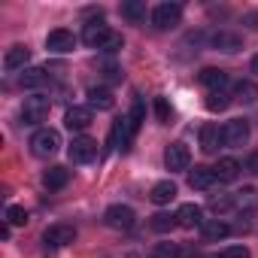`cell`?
<instances>
[{
    "label": "cell",
    "mask_w": 258,
    "mask_h": 258,
    "mask_svg": "<svg viewBox=\"0 0 258 258\" xmlns=\"http://www.w3.org/2000/svg\"><path fill=\"white\" fill-rule=\"evenodd\" d=\"M164 164H167V170L170 173H182V170H188V164H191V152H188V146L185 143H170L167 149H164Z\"/></svg>",
    "instance_id": "cell-8"
},
{
    "label": "cell",
    "mask_w": 258,
    "mask_h": 258,
    "mask_svg": "<svg viewBox=\"0 0 258 258\" xmlns=\"http://www.w3.org/2000/svg\"><path fill=\"white\" fill-rule=\"evenodd\" d=\"M155 112H158V121H164V124H167V121H170V115H173L164 97H155Z\"/></svg>",
    "instance_id": "cell-34"
},
{
    "label": "cell",
    "mask_w": 258,
    "mask_h": 258,
    "mask_svg": "<svg viewBox=\"0 0 258 258\" xmlns=\"http://www.w3.org/2000/svg\"><path fill=\"white\" fill-rule=\"evenodd\" d=\"M97 158V140L91 137H73L70 143V161L73 164H91Z\"/></svg>",
    "instance_id": "cell-10"
},
{
    "label": "cell",
    "mask_w": 258,
    "mask_h": 258,
    "mask_svg": "<svg viewBox=\"0 0 258 258\" xmlns=\"http://www.w3.org/2000/svg\"><path fill=\"white\" fill-rule=\"evenodd\" d=\"M31 61V49L28 46H22V43H16V46H10L7 49V55H4V70H28L25 64Z\"/></svg>",
    "instance_id": "cell-13"
},
{
    "label": "cell",
    "mask_w": 258,
    "mask_h": 258,
    "mask_svg": "<svg viewBox=\"0 0 258 258\" xmlns=\"http://www.w3.org/2000/svg\"><path fill=\"white\" fill-rule=\"evenodd\" d=\"M121 19H127L131 25L146 22V4L143 0H127V4H121Z\"/></svg>",
    "instance_id": "cell-25"
},
{
    "label": "cell",
    "mask_w": 258,
    "mask_h": 258,
    "mask_svg": "<svg viewBox=\"0 0 258 258\" xmlns=\"http://www.w3.org/2000/svg\"><path fill=\"white\" fill-rule=\"evenodd\" d=\"M216 182H219V179H216L213 167H195V170L188 173V185L198 188V191H207V188H213Z\"/></svg>",
    "instance_id": "cell-23"
},
{
    "label": "cell",
    "mask_w": 258,
    "mask_h": 258,
    "mask_svg": "<svg viewBox=\"0 0 258 258\" xmlns=\"http://www.w3.org/2000/svg\"><path fill=\"white\" fill-rule=\"evenodd\" d=\"M73 240H76V228H73V225H67V222H55V225H49V228L43 231V243H46L49 249L70 246Z\"/></svg>",
    "instance_id": "cell-7"
},
{
    "label": "cell",
    "mask_w": 258,
    "mask_h": 258,
    "mask_svg": "<svg viewBox=\"0 0 258 258\" xmlns=\"http://www.w3.org/2000/svg\"><path fill=\"white\" fill-rule=\"evenodd\" d=\"M176 219H179V225L182 228H204V210L198 207V204H182L179 207V213H176Z\"/></svg>",
    "instance_id": "cell-18"
},
{
    "label": "cell",
    "mask_w": 258,
    "mask_h": 258,
    "mask_svg": "<svg viewBox=\"0 0 258 258\" xmlns=\"http://www.w3.org/2000/svg\"><path fill=\"white\" fill-rule=\"evenodd\" d=\"M249 67H252V73H255V76H258V55H255V58H252V64H249Z\"/></svg>",
    "instance_id": "cell-36"
},
{
    "label": "cell",
    "mask_w": 258,
    "mask_h": 258,
    "mask_svg": "<svg viewBox=\"0 0 258 258\" xmlns=\"http://www.w3.org/2000/svg\"><path fill=\"white\" fill-rule=\"evenodd\" d=\"M67 182H70V170L61 167V164H55V167H49V170L43 173V185H46L49 191H58V188H64Z\"/></svg>",
    "instance_id": "cell-22"
},
{
    "label": "cell",
    "mask_w": 258,
    "mask_h": 258,
    "mask_svg": "<svg viewBox=\"0 0 258 258\" xmlns=\"http://www.w3.org/2000/svg\"><path fill=\"white\" fill-rule=\"evenodd\" d=\"M207 43H210V49L225 52V55H234V52H240V49H243V37H240L237 31H225V28L213 31V34L207 37Z\"/></svg>",
    "instance_id": "cell-6"
},
{
    "label": "cell",
    "mask_w": 258,
    "mask_h": 258,
    "mask_svg": "<svg viewBox=\"0 0 258 258\" xmlns=\"http://www.w3.org/2000/svg\"><path fill=\"white\" fill-rule=\"evenodd\" d=\"M103 222H106L112 231H131L134 222H137V213L127 207V204H112V207H106Z\"/></svg>",
    "instance_id": "cell-4"
},
{
    "label": "cell",
    "mask_w": 258,
    "mask_h": 258,
    "mask_svg": "<svg viewBox=\"0 0 258 258\" xmlns=\"http://www.w3.org/2000/svg\"><path fill=\"white\" fill-rule=\"evenodd\" d=\"M176 225H179L176 213H155V216L149 219V228H152V231H158V234H167V231H173Z\"/></svg>",
    "instance_id": "cell-26"
},
{
    "label": "cell",
    "mask_w": 258,
    "mask_h": 258,
    "mask_svg": "<svg viewBox=\"0 0 258 258\" xmlns=\"http://www.w3.org/2000/svg\"><path fill=\"white\" fill-rule=\"evenodd\" d=\"M46 49H49L52 55H67V52H73V49H76V37H73V31H67V28H55V31H49V37H46Z\"/></svg>",
    "instance_id": "cell-9"
},
{
    "label": "cell",
    "mask_w": 258,
    "mask_h": 258,
    "mask_svg": "<svg viewBox=\"0 0 258 258\" xmlns=\"http://www.w3.org/2000/svg\"><path fill=\"white\" fill-rule=\"evenodd\" d=\"M49 109H52L49 97L34 94V97H25V103H22V109H19V118H22V124L37 127V124H43V121L49 118Z\"/></svg>",
    "instance_id": "cell-1"
},
{
    "label": "cell",
    "mask_w": 258,
    "mask_h": 258,
    "mask_svg": "<svg viewBox=\"0 0 258 258\" xmlns=\"http://www.w3.org/2000/svg\"><path fill=\"white\" fill-rule=\"evenodd\" d=\"M109 34H112V31H109V28H106V22L97 16L94 22H88V25L82 28V43H85L88 49H100V46L106 43V37H109Z\"/></svg>",
    "instance_id": "cell-11"
},
{
    "label": "cell",
    "mask_w": 258,
    "mask_h": 258,
    "mask_svg": "<svg viewBox=\"0 0 258 258\" xmlns=\"http://www.w3.org/2000/svg\"><path fill=\"white\" fill-rule=\"evenodd\" d=\"M234 94H237V100H243V103H255V100H258V85H255L252 79H243V82H237Z\"/></svg>",
    "instance_id": "cell-27"
},
{
    "label": "cell",
    "mask_w": 258,
    "mask_h": 258,
    "mask_svg": "<svg viewBox=\"0 0 258 258\" xmlns=\"http://www.w3.org/2000/svg\"><path fill=\"white\" fill-rule=\"evenodd\" d=\"M182 22V7L179 4H158L152 10V28L155 31H173Z\"/></svg>",
    "instance_id": "cell-5"
},
{
    "label": "cell",
    "mask_w": 258,
    "mask_h": 258,
    "mask_svg": "<svg viewBox=\"0 0 258 258\" xmlns=\"http://www.w3.org/2000/svg\"><path fill=\"white\" fill-rule=\"evenodd\" d=\"M201 234H204V240L219 243V240H225V237L231 234V225H228V222H222V219H207V222H204V228H201Z\"/></svg>",
    "instance_id": "cell-24"
},
{
    "label": "cell",
    "mask_w": 258,
    "mask_h": 258,
    "mask_svg": "<svg viewBox=\"0 0 258 258\" xmlns=\"http://www.w3.org/2000/svg\"><path fill=\"white\" fill-rule=\"evenodd\" d=\"M94 121V109L91 106H70L67 115H64V124L70 131H85V127Z\"/></svg>",
    "instance_id": "cell-12"
},
{
    "label": "cell",
    "mask_w": 258,
    "mask_h": 258,
    "mask_svg": "<svg viewBox=\"0 0 258 258\" xmlns=\"http://www.w3.org/2000/svg\"><path fill=\"white\" fill-rule=\"evenodd\" d=\"M121 46H124V40H121V34H115V31H112V34L106 37V43L100 46V52H106V55H115V52H118Z\"/></svg>",
    "instance_id": "cell-32"
},
{
    "label": "cell",
    "mask_w": 258,
    "mask_h": 258,
    "mask_svg": "<svg viewBox=\"0 0 258 258\" xmlns=\"http://www.w3.org/2000/svg\"><path fill=\"white\" fill-rule=\"evenodd\" d=\"M149 201H152V204H158V207L173 204V201H176V182H170V179L155 182V185H152V191H149Z\"/></svg>",
    "instance_id": "cell-14"
},
{
    "label": "cell",
    "mask_w": 258,
    "mask_h": 258,
    "mask_svg": "<svg viewBox=\"0 0 258 258\" xmlns=\"http://www.w3.org/2000/svg\"><path fill=\"white\" fill-rule=\"evenodd\" d=\"M228 106H231L228 91H210V97H207V109L210 112H225Z\"/></svg>",
    "instance_id": "cell-29"
},
{
    "label": "cell",
    "mask_w": 258,
    "mask_h": 258,
    "mask_svg": "<svg viewBox=\"0 0 258 258\" xmlns=\"http://www.w3.org/2000/svg\"><path fill=\"white\" fill-rule=\"evenodd\" d=\"M201 85H207L210 91H225L228 88V73L225 70H216V67H207V70H201Z\"/></svg>",
    "instance_id": "cell-21"
},
{
    "label": "cell",
    "mask_w": 258,
    "mask_h": 258,
    "mask_svg": "<svg viewBox=\"0 0 258 258\" xmlns=\"http://www.w3.org/2000/svg\"><path fill=\"white\" fill-rule=\"evenodd\" d=\"M58 149H61V134L55 131V127H40V131H34V137H31V152H34L37 158H52Z\"/></svg>",
    "instance_id": "cell-2"
},
{
    "label": "cell",
    "mask_w": 258,
    "mask_h": 258,
    "mask_svg": "<svg viewBox=\"0 0 258 258\" xmlns=\"http://www.w3.org/2000/svg\"><path fill=\"white\" fill-rule=\"evenodd\" d=\"M152 258H182V246L179 243H155Z\"/></svg>",
    "instance_id": "cell-30"
},
{
    "label": "cell",
    "mask_w": 258,
    "mask_h": 258,
    "mask_svg": "<svg viewBox=\"0 0 258 258\" xmlns=\"http://www.w3.org/2000/svg\"><path fill=\"white\" fill-rule=\"evenodd\" d=\"M88 106L106 112V109L115 106V97H112V91H109L106 85H94V88H88Z\"/></svg>",
    "instance_id": "cell-16"
},
{
    "label": "cell",
    "mask_w": 258,
    "mask_h": 258,
    "mask_svg": "<svg viewBox=\"0 0 258 258\" xmlns=\"http://www.w3.org/2000/svg\"><path fill=\"white\" fill-rule=\"evenodd\" d=\"M249 134H252V127L246 118H231L222 124V143L228 149H243L249 143Z\"/></svg>",
    "instance_id": "cell-3"
},
{
    "label": "cell",
    "mask_w": 258,
    "mask_h": 258,
    "mask_svg": "<svg viewBox=\"0 0 258 258\" xmlns=\"http://www.w3.org/2000/svg\"><path fill=\"white\" fill-rule=\"evenodd\" d=\"M231 198H234V210H240V213H258V188L246 185V188H240Z\"/></svg>",
    "instance_id": "cell-19"
},
{
    "label": "cell",
    "mask_w": 258,
    "mask_h": 258,
    "mask_svg": "<svg viewBox=\"0 0 258 258\" xmlns=\"http://www.w3.org/2000/svg\"><path fill=\"white\" fill-rule=\"evenodd\" d=\"M4 216H7V225H10V228H22V225H28V210L19 207V204H10Z\"/></svg>",
    "instance_id": "cell-28"
},
{
    "label": "cell",
    "mask_w": 258,
    "mask_h": 258,
    "mask_svg": "<svg viewBox=\"0 0 258 258\" xmlns=\"http://www.w3.org/2000/svg\"><path fill=\"white\" fill-rule=\"evenodd\" d=\"M219 146H225L222 143V127L219 124H204L201 127V149L207 155H213V152H219Z\"/></svg>",
    "instance_id": "cell-15"
},
{
    "label": "cell",
    "mask_w": 258,
    "mask_h": 258,
    "mask_svg": "<svg viewBox=\"0 0 258 258\" xmlns=\"http://www.w3.org/2000/svg\"><path fill=\"white\" fill-rule=\"evenodd\" d=\"M240 170H243V164H240L237 158H219L216 167H213V173H216L219 182H234V179L240 176Z\"/></svg>",
    "instance_id": "cell-17"
},
{
    "label": "cell",
    "mask_w": 258,
    "mask_h": 258,
    "mask_svg": "<svg viewBox=\"0 0 258 258\" xmlns=\"http://www.w3.org/2000/svg\"><path fill=\"white\" fill-rule=\"evenodd\" d=\"M49 70L46 67H28V70H22V76H19V85L22 88H28V91H37V88H43L46 85V76Z\"/></svg>",
    "instance_id": "cell-20"
},
{
    "label": "cell",
    "mask_w": 258,
    "mask_h": 258,
    "mask_svg": "<svg viewBox=\"0 0 258 258\" xmlns=\"http://www.w3.org/2000/svg\"><path fill=\"white\" fill-rule=\"evenodd\" d=\"M216 258H249V249L243 243H234V246H225Z\"/></svg>",
    "instance_id": "cell-31"
},
{
    "label": "cell",
    "mask_w": 258,
    "mask_h": 258,
    "mask_svg": "<svg viewBox=\"0 0 258 258\" xmlns=\"http://www.w3.org/2000/svg\"><path fill=\"white\" fill-rule=\"evenodd\" d=\"M231 207H234V198H228V195L210 198V210H216V213H225V210H231Z\"/></svg>",
    "instance_id": "cell-33"
},
{
    "label": "cell",
    "mask_w": 258,
    "mask_h": 258,
    "mask_svg": "<svg viewBox=\"0 0 258 258\" xmlns=\"http://www.w3.org/2000/svg\"><path fill=\"white\" fill-rule=\"evenodd\" d=\"M103 73H106V79H109V82H118V79H121V73H118V67H115V64H106V67H103Z\"/></svg>",
    "instance_id": "cell-35"
}]
</instances>
